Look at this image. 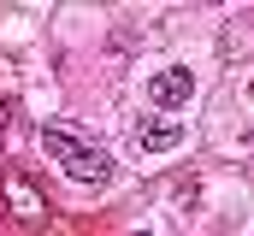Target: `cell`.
Masks as SVG:
<instances>
[{
	"instance_id": "1",
	"label": "cell",
	"mask_w": 254,
	"mask_h": 236,
	"mask_svg": "<svg viewBox=\"0 0 254 236\" xmlns=\"http://www.w3.org/2000/svg\"><path fill=\"white\" fill-rule=\"evenodd\" d=\"M42 154L71 183H89V189H107L113 183V154L95 148V142H83V136H71V130H42Z\"/></svg>"
},
{
	"instance_id": "2",
	"label": "cell",
	"mask_w": 254,
	"mask_h": 236,
	"mask_svg": "<svg viewBox=\"0 0 254 236\" xmlns=\"http://www.w3.org/2000/svg\"><path fill=\"white\" fill-rule=\"evenodd\" d=\"M190 95H195V71H184V65H166V71H154L148 77V101L154 107H190Z\"/></svg>"
},
{
	"instance_id": "3",
	"label": "cell",
	"mask_w": 254,
	"mask_h": 236,
	"mask_svg": "<svg viewBox=\"0 0 254 236\" xmlns=\"http://www.w3.org/2000/svg\"><path fill=\"white\" fill-rule=\"evenodd\" d=\"M184 142V118H148V124H136V148L142 154H172Z\"/></svg>"
},
{
	"instance_id": "4",
	"label": "cell",
	"mask_w": 254,
	"mask_h": 236,
	"mask_svg": "<svg viewBox=\"0 0 254 236\" xmlns=\"http://www.w3.org/2000/svg\"><path fill=\"white\" fill-rule=\"evenodd\" d=\"M130 236H154V231H130Z\"/></svg>"
},
{
	"instance_id": "5",
	"label": "cell",
	"mask_w": 254,
	"mask_h": 236,
	"mask_svg": "<svg viewBox=\"0 0 254 236\" xmlns=\"http://www.w3.org/2000/svg\"><path fill=\"white\" fill-rule=\"evenodd\" d=\"M249 95H254V77H249Z\"/></svg>"
}]
</instances>
